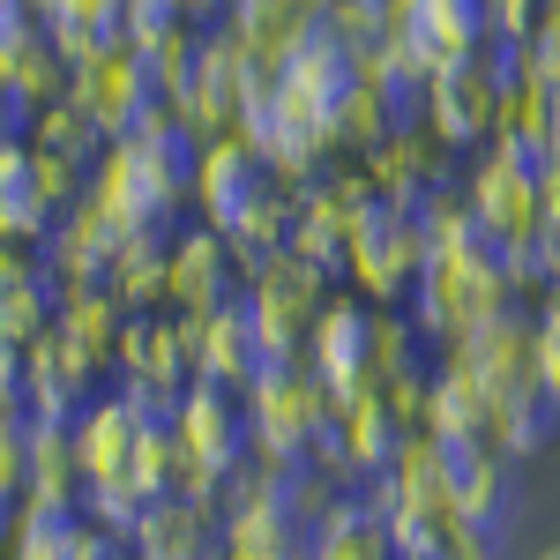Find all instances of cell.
Here are the masks:
<instances>
[{
  "label": "cell",
  "instance_id": "29",
  "mask_svg": "<svg viewBox=\"0 0 560 560\" xmlns=\"http://www.w3.org/2000/svg\"><path fill=\"white\" fill-rule=\"evenodd\" d=\"M553 8H560V0H553Z\"/></svg>",
  "mask_w": 560,
  "mask_h": 560
},
{
  "label": "cell",
  "instance_id": "14",
  "mask_svg": "<svg viewBox=\"0 0 560 560\" xmlns=\"http://www.w3.org/2000/svg\"><path fill=\"white\" fill-rule=\"evenodd\" d=\"M105 292L128 306V314L165 300V240H158V224L120 232V247H113V261H105Z\"/></svg>",
  "mask_w": 560,
  "mask_h": 560
},
{
  "label": "cell",
  "instance_id": "19",
  "mask_svg": "<svg viewBox=\"0 0 560 560\" xmlns=\"http://www.w3.org/2000/svg\"><path fill=\"white\" fill-rule=\"evenodd\" d=\"M142 546H150V560H195L202 553V516L179 509V501H165V509L142 516Z\"/></svg>",
  "mask_w": 560,
  "mask_h": 560
},
{
  "label": "cell",
  "instance_id": "12",
  "mask_svg": "<svg viewBox=\"0 0 560 560\" xmlns=\"http://www.w3.org/2000/svg\"><path fill=\"white\" fill-rule=\"evenodd\" d=\"M90 366H97V359H83L60 329H45L38 345L23 351V388H31L38 419H60V427H68V411L83 404V388H90Z\"/></svg>",
  "mask_w": 560,
  "mask_h": 560
},
{
  "label": "cell",
  "instance_id": "26",
  "mask_svg": "<svg viewBox=\"0 0 560 560\" xmlns=\"http://www.w3.org/2000/svg\"><path fill=\"white\" fill-rule=\"evenodd\" d=\"M23 396V351L15 345H0V419H8V404Z\"/></svg>",
  "mask_w": 560,
  "mask_h": 560
},
{
  "label": "cell",
  "instance_id": "16",
  "mask_svg": "<svg viewBox=\"0 0 560 560\" xmlns=\"http://www.w3.org/2000/svg\"><path fill=\"white\" fill-rule=\"evenodd\" d=\"M38 158H60V165H97V150H105V135L90 128L83 113L60 97V105H45V113H31V135H23Z\"/></svg>",
  "mask_w": 560,
  "mask_h": 560
},
{
  "label": "cell",
  "instance_id": "21",
  "mask_svg": "<svg viewBox=\"0 0 560 560\" xmlns=\"http://www.w3.org/2000/svg\"><path fill=\"white\" fill-rule=\"evenodd\" d=\"M486 15H493V45H530L560 8L553 0H486Z\"/></svg>",
  "mask_w": 560,
  "mask_h": 560
},
{
  "label": "cell",
  "instance_id": "9",
  "mask_svg": "<svg viewBox=\"0 0 560 560\" xmlns=\"http://www.w3.org/2000/svg\"><path fill=\"white\" fill-rule=\"evenodd\" d=\"M224 261H232V240L210 232V224L165 240V300L187 306V322H202V314H217V306L232 300V269Z\"/></svg>",
  "mask_w": 560,
  "mask_h": 560
},
{
  "label": "cell",
  "instance_id": "8",
  "mask_svg": "<svg viewBox=\"0 0 560 560\" xmlns=\"http://www.w3.org/2000/svg\"><path fill=\"white\" fill-rule=\"evenodd\" d=\"M247 404H255V433L284 456V448H300L306 433H322V411H329V388L300 374L292 359H277V366H261L255 382H247Z\"/></svg>",
  "mask_w": 560,
  "mask_h": 560
},
{
  "label": "cell",
  "instance_id": "1",
  "mask_svg": "<svg viewBox=\"0 0 560 560\" xmlns=\"http://www.w3.org/2000/svg\"><path fill=\"white\" fill-rule=\"evenodd\" d=\"M419 322L427 329H441L448 345H471L486 322H501L509 314V261H501V247L493 240H471V247H456V255H433L427 269H419Z\"/></svg>",
  "mask_w": 560,
  "mask_h": 560
},
{
  "label": "cell",
  "instance_id": "22",
  "mask_svg": "<svg viewBox=\"0 0 560 560\" xmlns=\"http://www.w3.org/2000/svg\"><path fill=\"white\" fill-rule=\"evenodd\" d=\"M165 31H179V0H120V31H113L120 45L142 52V45L165 38Z\"/></svg>",
  "mask_w": 560,
  "mask_h": 560
},
{
  "label": "cell",
  "instance_id": "23",
  "mask_svg": "<svg viewBox=\"0 0 560 560\" xmlns=\"http://www.w3.org/2000/svg\"><path fill=\"white\" fill-rule=\"evenodd\" d=\"M45 38V23L31 15V0H0V83L15 75V60Z\"/></svg>",
  "mask_w": 560,
  "mask_h": 560
},
{
  "label": "cell",
  "instance_id": "25",
  "mask_svg": "<svg viewBox=\"0 0 560 560\" xmlns=\"http://www.w3.org/2000/svg\"><path fill=\"white\" fill-rule=\"evenodd\" d=\"M538 388L560 396V306H546V322H538Z\"/></svg>",
  "mask_w": 560,
  "mask_h": 560
},
{
  "label": "cell",
  "instance_id": "13",
  "mask_svg": "<svg viewBox=\"0 0 560 560\" xmlns=\"http://www.w3.org/2000/svg\"><path fill=\"white\" fill-rule=\"evenodd\" d=\"M83 359H105L120 351V329H128V306L113 300L105 284H60V322H52Z\"/></svg>",
  "mask_w": 560,
  "mask_h": 560
},
{
  "label": "cell",
  "instance_id": "5",
  "mask_svg": "<svg viewBox=\"0 0 560 560\" xmlns=\"http://www.w3.org/2000/svg\"><path fill=\"white\" fill-rule=\"evenodd\" d=\"M68 105H75V113H83L105 142L135 135V120L158 105V97H150V75H142V52L113 38L97 60H83V68L68 75Z\"/></svg>",
  "mask_w": 560,
  "mask_h": 560
},
{
  "label": "cell",
  "instance_id": "27",
  "mask_svg": "<svg viewBox=\"0 0 560 560\" xmlns=\"http://www.w3.org/2000/svg\"><path fill=\"white\" fill-rule=\"evenodd\" d=\"M23 135H31V113H23V105L0 90V150H8V142H23Z\"/></svg>",
  "mask_w": 560,
  "mask_h": 560
},
{
  "label": "cell",
  "instance_id": "7",
  "mask_svg": "<svg viewBox=\"0 0 560 560\" xmlns=\"http://www.w3.org/2000/svg\"><path fill=\"white\" fill-rule=\"evenodd\" d=\"M441 135L427 120H396V128L374 142V150H359V173L374 179V202L388 210H419L433 187H441Z\"/></svg>",
  "mask_w": 560,
  "mask_h": 560
},
{
  "label": "cell",
  "instance_id": "4",
  "mask_svg": "<svg viewBox=\"0 0 560 560\" xmlns=\"http://www.w3.org/2000/svg\"><path fill=\"white\" fill-rule=\"evenodd\" d=\"M179 195H187V173L158 165V158H150V150H135V142H105V150H97V165H90V202L113 217L120 232L158 224Z\"/></svg>",
  "mask_w": 560,
  "mask_h": 560
},
{
  "label": "cell",
  "instance_id": "11",
  "mask_svg": "<svg viewBox=\"0 0 560 560\" xmlns=\"http://www.w3.org/2000/svg\"><path fill=\"white\" fill-rule=\"evenodd\" d=\"M179 464H187V486H195V471H202V486H210L232 456H240V411H232V396L217 382H195L187 396H179Z\"/></svg>",
  "mask_w": 560,
  "mask_h": 560
},
{
  "label": "cell",
  "instance_id": "24",
  "mask_svg": "<svg viewBox=\"0 0 560 560\" xmlns=\"http://www.w3.org/2000/svg\"><path fill=\"white\" fill-rule=\"evenodd\" d=\"M38 23H83V31H120V0H31Z\"/></svg>",
  "mask_w": 560,
  "mask_h": 560
},
{
  "label": "cell",
  "instance_id": "2",
  "mask_svg": "<svg viewBox=\"0 0 560 560\" xmlns=\"http://www.w3.org/2000/svg\"><path fill=\"white\" fill-rule=\"evenodd\" d=\"M464 202H471L478 232L516 255V247H538L546 240V195H538V165L509 150V142H486L471 158V179H464Z\"/></svg>",
  "mask_w": 560,
  "mask_h": 560
},
{
  "label": "cell",
  "instance_id": "6",
  "mask_svg": "<svg viewBox=\"0 0 560 560\" xmlns=\"http://www.w3.org/2000/svg\"><path fill=\"white\" fill-rule=\"evenodd\" d=\"M345 269L359 277V292H366V300H396V292H411V284H419V269H427L419 217L374 202V217L345 240Z\"/></svg>",
  "mask_w": 560,
  "mask_h": 560
},
{
  "label": "cell",
  "instance_id": "3",
  "mask_svg": "<svg viewBox=\"0 0 560 560\" xmlns=\"http://www.w3.org/2000/svg\"><path fill=\"white\" fill-rule=\"evenodd\" d=\"M419 120L441 135V150H486L501 128V52L486 45L471 60L433 68L419 90Z\"/></svg>",
  "mask_w": 560,
  "mask_h": 560
},
{
  "label": "cell",
  "instance_id": "28",
  "mask_svg": "<svg viewBox=\"0 0 560 560\" xmlns=\"http://www.w3.org/2000/svg\"><path fill=\"white\" fill-rule=\"evenodd\" d=\"M224 8H232V0H179V23H210Z\"/></svg>",
  "mask_w": 560,
  "mask_h": 560
},
{
  "label": "cell",
  "instance_id": "10",
  "mask_svg": "<svg viewBox=\"0 0 560 560\" xmlns=\"http://www.w3.org/2000/svg\"><path fill=\"white\" fill-rule=\"evenodd\" d=\"M322 23H329V0H232V8H224V31L247 45L269 75H277Z\"/></svg>",
  "mask_w": 560,
  "mask_h": 560
},
{
  "label": "cell",
  "instance_id": "18",
  "mask_svg": "<svg viewBox=\"0 0 560 560\" xmlns=\"http://www.w3.org/2000/svg\"><path fill=\"white\" fill-rule=\"evenodd\" d=\"M195 52H202L195 23H179V31H165L158 45H142V75H150V97H158V105H173L179 90H187V75H195Z\"/></svg>",
  "mask_w": 560,
  "mask_h": 560
},
{
  "label": "cell",
  "instance_id": "20",
  "mask_svg": "<svg viewBox=\"0 0 560 560\" xmlns=\"http://www.w3.org/2000/svg\"><path fill=\"white\" fill-rule=\"evenodd\" d=\"M388 553V523H366V516H337L322 530V560H382Z\"/></svg>",
  "mask_w": 560,
  "mask_h": 560
},
{
  "label": "cell",
  "instance_id": "15",
  "mask_svg": "<svg viewBox=\"0 0 560 560\" xmlns=\"http://www.w3.org/2000/svg\"><path fill=\"white\" fill-rule=\"evenodd\" d=\"M52 322H60V284H52L45 269H23V277L0 284V345L31 351Z\"/></svg>",
  "mask_w": 560,
  "mask_h": 560
},
{
  "label": "cell",
  "instance_id": "17",
  "mask_svg": "<svg viewBox=\"0 0 560 560\" xmlns=\"http://www.w3.org/2000/svg\"><path fill=\"white\" fill-rule=\"evenodd\" d=\"M284 501H269V493H261V501H247V509H240V516H232V530H224V546H232V553L240 560H292V538H284Z\"/></svg>",
  "mask_w": 560,
  "mask_h": 560
}]
</instances>
